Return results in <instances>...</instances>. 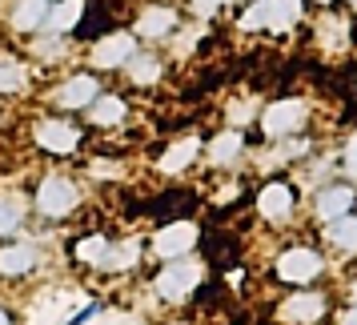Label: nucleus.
<instances>
[{
    "mask_svg": "<svg viewBox=\"0 0 357 325\" xmlns=\"http://www.w3.org/2000/svg\"><path fill=\"white\" fill-rule=\"evenodd\" d=\"M77 201H81L77 181H73V177H61V173L45 177V181H40V189H36V213H40V217H49V221H61V217H68V213L77 209Z\"/></svg>",
    "mask_w": 357,
    "mask_h": 325,
    "instance_id": "f257e3e1",
    "label": "nucleus"
},
{
    "mask_svg": "<svg viewBox=\"0 0 357 325\" xmlns=\"http://www.w3.org/2000/svg\"><path fill=\"white\" fill-rule=\"evenodd\" d=\"M309 121V105L305 100H273L265 113H261V133L265 137H289V133H301Z\"/></svg>",
    "mask_w": 357,
    "mask_h": 325,
    "instance_id": "f03ea898",
    "label": "nucleus"
},
{
    "mask_svg": "<svg viewBox=\"0 0 357 325\" xmlns=\"http://www.w3.org/2000/svg\"><path fill=\"white\" fill-rule=\"evenodd\" d=\"M197 285H201V265H197V261L173 257L161 273H157V293H161L165 301H185Z\"/></svg>",
    "mask_w": 357,
    "mask_h": 325,
    "instance_id": "7ed1b4c3",
    "label": "nucleus"
},
{
    "mask_svg": "<svg viewBox=\"0 0 357 325\" xmlns=\"http://www.w3.org/2000/svg\"><path fill=\"white\" fill-rule=\"evenodd\" d=\"M321 253L317 249H309V245H293L281 253L277 261V277L281 281H289V285H309V281H317L321 277Z\"/></svg>",
    "mask_w": 357,
    "mask_h": 325,
    "instance_id": "20e7f679",
    "label": "nucleus"
},
{
    "mask_svg": "<svg viewBox=\"0 0 357 325\" xmlns=\"http://www.w3.org/2000/svg\"><path fill=\"white\" fill-rule=\"evenodd\" d=\"M36 145L45 149V153L68 157V153L81 149V129H77L73 121H65V116H45V121L36 125Z\"/></svg>",
    "mask_w": 357,
    "mask_h": 325,
    "instance_id": "39448f33",
    "label": "nucleus"
},
{
    "mask_svg": "<svg viewBox=\"0 0 357 325\" xmlns=\"http://www.w3.org/2000/svg\"><path fill=\"white\" fill-rule=\"evenodd\" d=\"M325 305H329V301H325L321 293H293V297H285V301H281V309H277V317H281V322L285 325H313V322H321L325 317Z\"/></svg>",
    "mask_w": 357,
    "mask_h": 325,
    "instance_id": "423d86ee",
    "label": "nucleus"
},
{
    "mask_svg": "<svg viewBox=\"0 0 357 325\" xmlns=\"http://www.w3.org/2000/svg\"><path fill=\"white\" fill-rule=\"evenodd\" d=\"M293 205H297V197H293V185H285V181H265V189L257 193V213L277 225L293 217Z\"/></svg>",
    "mask_w": 357,
    "mask_h": 325,
    "instance_id": "0eeeda50",
    "label": "nucleus"
},
{
    "mask_svg": "<svg viewBox=\"0 0 357 325\" xmlns=\"http://www.w3.org/2000/svg\"><path fill=\"white\" fill-rule=\"evenodd\" d=\"M193 245H197V225H189V221H173V225H165L161 233L153 237V249H157V257H165V261L185 257Z\"/></svg>",
    "mask_w": 357,
    "mask_h": 325,
    "instance_id": "6e6552de",
    "label": "nucleus"
},
{
    "mask_svg": "<svg viewBox=\"0 0 357 325\" xmlns=\"http://www.w3.org/2000/svg\"><path fill=\"white\" fill-rule=\"evenodd\" d=\"M354 205H357V189H349V185H325L317 193V201H313V213L329 225V221H337L345 213H354Z\"/></svg>",
    "mask_w": 357,
    "mask_h": 325,
    "instance_id": "1a4fd4ad",
    "label": "nucleus"
},
{
    "mask_svg": "<svg viewBox=\"0 0 357 325\" xmlns=\"http://www.w3.org/2000/svg\"><path fill=\"white\" fill-rule=\"evenodd\" d=\"M132 52H137V40L129 33H113V36H105V40L93 45V65L97 68H125Z\"/></svg>",
    "mask_w": 357,
    "mask_h": 325,
    "instance_id": "9d476101",
    "label": "nucleus"
},
{
    "mask_svg": "<svg viewBox=\"0 0 357 325\" xmlns=\"http://www.w3.org/2000/svg\"><path fill=\"white\" fill-rule=\"evenodd\" d=\"M97 97H100L97 77H93V73H77V77H68V81L61 84L56 105H61V109H89Z\"/></svg>",
    "mask_w": 357,
    "mask_h": 325,
    "instance_id": "9b49d317",
    "label": "nucleus"
},
{
    "mask_svg": "<svg viewBox=\"0 0 357 325\" xmlns=\"http://www.w3.org/2000/svg\"><path fill=\"white\" fill-rule=\"evenodd\" d=\"M173 29H177V13L165 8V4H153V8H145V13L137 17V33L145 36V40H161V36H169Z\"/></svg>",
    "mask_w": 357,
    "mask_h": 325,
    "instance_id": "f8f14e48",
    "label": "nucleus"
},
{
    "mask_svg": "<svg viewBox=\"0 0 357 325\" xmlns=\"http://www.w3.org/2000/svg\"><path fill=\"white\" fill-rule=\"evenodd\" d=\"M49 0H17L13 4V13H8V20H13V29L17 33H36V29H45V20H49Z\"/></svg>",
    "mask_w": 357,
    "mask_h": 325,
    "instance_id": "ddd939ff",
    "label": "nucleus"
},
{
    "mask_svg": "<svg viewBox=\"0 0 357 325\" xmlns=\"http://www.w3.org/2000/svg\"><path fill=\"white\" fill-rule=\"evenodd\" d=\"M36 265L33 245H4L0 249V277H24Z\"/></svg>",
    "mask_w": 357,
    "mask_h": 325,
    "instance_id": "4468645a",
    "label": "nucleus"
},
{
    "mask_svg": "<svg viewBox=\"0 0 357 325\" xmlns=\"http://www.w3.org/2000/svg\"><path fill=\"white\" fill-rule=\"evenodd\" d=\"M81 17H84V0H61V4H52V8H49L45 29L65 36V33H73V29L81 24Z\"/></svg>",
    "mask_w": 357,
    "mask_h": 325,
    "instance_id": "2eb2a0df",
    "label": "nucleus"
},
{
    "mask_svg": "<svg viewBox=\"0 0 357 325\" xmlns=\"http://www.w3.org/2000/svg\"><path fill=\"white\" fill-rule=\"evenodd\" d=\"M125 113H129V105H125L121 97H97L93 105H89V121H93L97 129H113V125H121Z\"/></svg>",
    "mask_w": 357,
    "mask_h": 325,
    "instance_id": "dca6fc26",
    "label": "nucleus"
},
{
    "mask_svg": "<svg viewBox=\"0 0 357 325\" xmlns=\"http://www.w3.org/2000/svg\"><path fill=\"white\" fill-rule=\"evenodd\" d=\"M241 153H245V137L233 129V133H221V137H213L209 161H213V165H233L237 157H241Z\"/></svg>",
    "mask_w": 357,
    "mask_h": 325,
    "instance_id": "f3484780",
    "label": "nucleus"
},
{
    "mask_svg": "<svg viewBox=\"0 0 357 325\" xmlns=\"http://www.w3.org/2000/svg\"><path fill=\"white\" fill-rule=\"evenodd\" d=\"M325 237H329V245H337V249H345V253H357V217L345 213V217H337V221H329Z\"/></svg>",
    "mask_w": 357,
    "mask_h": 325,
    "instance_id": "a211bd4d",
    "label": "nucleus"
},
{
    "mask_svg": "<svg viewBox=\"0 0 357 325\" xmlns=\"http://www.w3.org/2000/svg\"><path fill=\"white\" fill-rule=\"evenodd\" d=\"M197 153H201V141H181V145H173L169 153L161 157V173H181V169H189V165L197 161Z\"/></svg>",
    "mask_w": 357,
    "mask_h": 325,
    "instance_id": "6ab92c4d",
    "label": "nucleus"
},
{
    "mask_svg": "<svg viewBox=\"0 0 357 325\" xmlns=\"http://www.w3.org/2000/svg\"><path fill=\"white\" fill-rule=\"evenodd\" d=\"M241 29L245 33H261V29L273 33V0H257V4H249V8L241 13Z\"/></svg>",
    "mask_w": 357,
    "mask_h": 325,
    "instance_id": "aec40b11",
    "label": "nucleus"
},
{
    "mask_svg": "<svg viewBox=\"0 0 357 325\" xmlns=\"http://www.w3.org/2000/svg\"><path fill=\"white\" fill-rule=\"evenodd\" d=\"M125 68H129V77L137 84H157V77H161V61L149 56V52H132Z\"/></svg>",
    "mask_w": 357,
    "mask_h": 325,
    "instance_id": "412c9836",
    "label": "nucleus"
},
{
    "mask_svg": "<svg viewBox=\"0 0 357 325\" xmlns=\"http://www.w3.org/2000/svg\"><path fill=\"white\" fill-rule=\"evenodd\" d=\"M109 249H113L109 237H97V233H93V237H81L73 253H77V261H84V265H105V261H109Z\"/></svg>",
    "mask_w": 357,
    "mask_h": 325,
    "instance_id": "4be33fe9",
    "label": "nucleus"
},
{
    "mask_svg": "<svg viewBox=\"0 0 357 325\" xmlns=\"http://www.w3.org/2000/svg\"><path fill=\"white\" fill-rule=\"evenodd\" d=\"M301 13H305V4H301V0H273V33L293 29V24L301 20Z\"/></svg>",
    "mask_w": 357,
    "mask_h": 325,
    "instance_id": "5701e85b",
    "label": "nucleus"
},
{
    "mask_svg": "<svg viewBox=\"0 0 357 325\" xmlns=\"http://www.w3.org/2000/svg\"><path fill=\"white\" fill-rule=\"evenodd\" d=\"M20 221H24V209H20V201L13 197H4L0 201V237H8V233H17Z\"/></svg>",
    "mask_w": 357,
    "mask_h": 325,
    "instance_id": "b1692460",
    "label": "nucleus"
},
{
    "mask_svg": "<svg viewBox=\"0 0 357 325\" xmlns=\"http://www.w3.org/2000/svg\"><path fill=\"white\" fill-rule=\"evenodd\" d=\"M20 89H24V68L0 61V93H20Z\"/></svg>",
    "mask_w": 357,
    "mask_h": 325,
    "instance_id": "393cba45",
    "label": "nucleus"
},
{
    "mask_svg": "<svg viewBox=\"0 0 357 325\" xmlns=\"http://www.w3.org/2000/svg\"><path fill=\"white\" fill-rule=\"evenodd\" d=\"M33 52L40 61H56V56H65V36L61 33H49V40H36Z\"/></svg>",
    "mask_w": 357,
    "mask_h": 325,
    "instance_id": "a878e982",
    "label": "nucleus"
},
{
    "mask_svg": "<svg viewBox=\"0 0 357 325\" xmlns=\"http://www.w3.org/2000/svg\"><path fill=\"white\" fill-rule=\"evenodd\" d=\"M341 161H345V173H349V177H357V133L345 141V157H341Z\"/></svg>",
    "mask_w": 357,
    "mask_h": 325,
    "instance_id": "bb28decb",
    "label": "nucleus"
},
{
    "mask_svg": "<svg viewBox=\"0 0 357 325\" xmlns=\"http://www.w3.org/2000/svg\"><path fill=\"white\" fill-rule=\"evenodd\" d=\"M221 4H225V0H193V13L201 20H209L213 13H217V8H221Z\"/></svg>",
    "mask_w": 357,
    "mask_h": 325,
    "instance_id": "cd10ccee",
    "label": "nucleus"
},
{
    "mask_svg": "<svg viewBox=\"0 0 357 325\" xmlns=\"http://www.w3.org/2000/svg\"><path fill=\"white\" fill-rule=\"evenodd\" d=\"M89 317H97V305L81 309V313H77V317H73V325H84V322H89Z\"/></svg>",
    "mask_w": 357,
    "mask_h": 325,
    "instance_id": "c85d7f7f",
    "label": "nucleus"
},
{
    "mask_svg": "<svg viewBox=\"0 0 357 325\" xmlns=\"http://www.w3.org/2000/svg\"><path fill=\"white\" fill-rule=\"evenodd\" d=\"M341 325H357V305L345 309V317H341Z\"/></svg>",
    "mask_w": 357,
    "mask_h": 325,
    "instance_id": "c756f323",
    "label": "nucleus"
},
{
    "mask_svg": "<svg viewBox=\"0 0 357 325\" xmlns=\"http://www.w3.org/2000/svg\"><path fill=\"white\" fill-rule=\"evenodd\" d=\"M0 325H13V317H8V309H0Z\"/></svg>",
    "mask_w": 357,
    "mask_h": 325,
    "instance_id": "7c9ffc66",
    "label": "nucleus"
},
{
    "mask_svg": "<svg viewBox=\"0 0 357 325\" xmlns=\"http://www.w3.org/2000/svg\"><path fill=\"white\" fill-rule=\"evenodd\" d=\"M317 4H333V0H317Z\"/></svg>",
    "mask_w": 357,
    "mask_h": 325,
    "instance_id": "2f4dec72",
    "label": "nucleus"
},
{
    "mask_svg": "<svg viewBox=\"0 0 357 325\" xmlns=\"http://www.w3.org/2000/svg\"><path fill=\"white\" fill-rule=\"evenodd\" d=\"M349 4H354V8H357V0H349Z\"/></svg>",
    "mask_w": 357,
    "mask_h": 325,
    "instance_id": "473e14b6",
    "label": "nucleus"
},
{
    "mask_svg": "<svg viewBox=\"0 0 357 325\" xmlns=\"http://www.w3.org/2000/svg\"><path fill=\"white\" fill-rule=\"evenodd\" d=\"M354 297H357V285H354Z\"/></svg>",
    "mask_w": 357,
    "mask_h": 325,
    "instance_id": "72a5a7b5",
    "label": "nucleus"
}]
</instances>
